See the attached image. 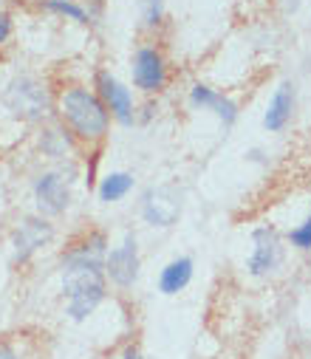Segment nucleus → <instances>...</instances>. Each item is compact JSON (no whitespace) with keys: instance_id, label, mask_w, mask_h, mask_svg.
Returning a JSON list of instances; mask_svg holds the SVG:
<instances>
[{"instance_id":"f257e3e1","label":"nucleus","mask_w":311,"mask_h":359,"mask_svg":"<svg viewBox=\"0 0 311 359\" xmlns=\"http://www.w3.org/2000/svg\"><path fill=\"white\" fill-rule=\"evenodd\" d=\"M111 243L105 229H85L60 255L57 275H60V297L62 314L71 323H88L96 309L108 300V278H105V255Z\"/></svg>"},{"instance_id":"f03ea898","label":"nucleus","mask_w":311,"mask_h":359,"mask_svg":"<svg viewBox=\"0 0 311 359\" xmlns=\"http://www.w3.org/2000/svg\"><path fill=\"white\" fill-rule=\"evenodd\" d=\"M54 119L71 133L79 150L96 153L111 133V114L93 88L85 82H65L54 91Z\"/></svg>"},{"instance_id":"7ed1b4c3","label":"nucleus","mask_w":311,"mask_h":359,"mask_svg":"<svg viewBox=\"0 0 311 359\" xmlns=\"http://www.w3.org/2000/svg\"><path fill=\"white\" fill-rule=\"evenodd\" d=\"M74 178L65 167H46L32 178V201L37 215L43 218H60L71 207L74 198Z\"/></svg>"},{"instance_id":"20e7f679","label":"nucleus","mask_w":311,"mask_h":359,"mask_svg":"<svg viewBox=\"0 0 311 359\" xmlns=\"http://www.w3.org/2000/svg\"><path fill=\"white\" fill-rule=\"evenodd\" d=\"M4 102L12 111V116H18L23 122H34V125L46 122L48 111H54V94H48V88L37 76H32V74L18 76L6 88Z\"/></svg>"},{"instance_id":"39448f33","label":"nucleus","mask_w":311,"mask_h":359,"mask_svg":"<svg viewBox=\"0 0 311 359\" xmlns=\"http://www.w3.org/2000/svg\"><path fill=\"white\" fill-rule=\"evenodd\" d=\"M131 79H133V88L145 97H156L161 94L167 82H170V62H167V54L164 48L156 43V40H145L133 48V57H131Z\"/></svg>"},{"instance_id":"423d86ee","label":"nucleus","mask_w":311,"mask_h":359,"mask_svg":"<svg viewBox=\"0 0 311 359\" xmlns=\"http://www.w3.org/2000/svg\"><path fill=\"white\" fill-rule=\"evenodd\" d=\"M91 88L96 91V97L102 100V105L108 108L111 119L122 128H131L139 122V105L131 88L111 71V68H96L93 71V82Z\"/></svg>"},{"instance_id":"0eeeda50","label":"nucleus","mask_w":311,"mask_h":359,"mask_svg":"<svg viewBox=\"0 0 311 359\" xmlns=\"http://www.w3.org/2000/svg\"><path fill=\"white\" fill-rule=\"evenodd\" d=\"M139 275H142L139 241L133 232H128L105 255V278H108V286H114L117 292H131L139 283Z\"/></svg>"},{"instance_id":"6e6552de","label":"nucleus","mask_w":311,"mask_h":359,"mask_svg":"<svg viewBox=\"0 0 311 359\" xmlns=\"http://www.w3.org/2000/svg\"><path fill=\"white\" fill-rule=\"evenodd\" d=\"M57 229L48 218L43 215H23L15 229H12V255H15V266H26L29 260H34L51 241H54Z\"/></svg>"},{"instance_id":"1a4fd4ad","label":"nucleus","mask_w":311,"mask_h":359,"mask_svg":"<svg viewBox=\"0 0 311 359\" xmlns=\"http://www.w3.org/2000/svg\"><path fill=\"white\" fill-rule=\"evenodd\" d=\"M286 249H283V238L272 224L255 226L252 229V252L246 257V272L252 278H272L277 275V269L283 266Z\"/></svg>"},{"instance_id":"9d476101","label":"nucleus","mask_w":311,"mask_h":359,"mask_svg":"<svg viewBox=\"0 0 311 359\" xmlns=\"http://www.w3.org/2000/svg\"><path fill=\"white\" fill-rule=\"evenodd\" d=\"M181 215V201L170 187H159V190H147L142 198V218L150 226H173L176 218Z\"/></svg>"},{"instance_id":"9b49d317","label":"nucleus","mask_w":311,"mask_h":359,"mask_svg":"<svg viewBox=\"0 0 311 359\" xmlns=\"http://www.w3.org/2000/svg\"><path fill=\"white\" fill-rule=\"evenodd\" d=\"M294 102H297V97H294V85H291L289 79L280 82V85L274 88V94H272L269 105H266L263 128H266L269 133H280V130H286L289 122H291V116H294Z\"/></svg>"},{"instance_id":"f8f14e48","label":"nucleus","mask_w":311,"mask_h":359,"mask_svg":"<svg viewBox=\"0 0 311 359\" xmlns=\"http://www.w3.org/2000/svg\"><path fill=\"white\" fill-rule=\"evenodd\" d=\"M195 278V260L190 255H178L173 260H167L159 272V292L164 297H176L181 294Z\"/></svg>"},{"instance_id":"ddd939ff","label":"nucleus","mask_w":311,"mask_h":359,"mask_svg":"<svg viewBox=\"0 0 311 359\" xmlns=\"http://www.w3.org/2000/svg\"><path fill=\"white\" fill-rule=\"evenodd\" d=\"M37 144H40V153H43L46 158H51V161H62V158H68L71 153L79 150L77 142L71 139V133H68L57 119L40 128V133H37Z\"/></svg>"},{"instance_id":"4468645a","label":"nucleus","mask_w":311,"mask_h":359,"mask_svg":"<svg viewBox=\"0 0 311 359\" xmlns=\"http://www.w3.org/2000/svg\"><path fill=\"white\" fill-rule=\"evenodd\" d=\"M136 187V175L128 172V170H111L99 178L96 184V196L102 204H119L125 201Z\"/></svg>"},{"instance_id":"2eb2a0df","label":"nucleus","mask_w":311,"mask_h":359,"mask_svg":"<svg viewBox=\"0 0 311 359\" xmlns=\"http://www.w3.org/2000/svg\"><path fill=\"white\" fill-rule=\"evenodd\" d=\"M43 9L51 12V15H60L65 20H74L79 26L91 23V12L79 4V0H43Z\"/></svg>"},{"instance_id":"dca6fc26","label":"nucleus","mask_w":311,"mask_h":359,"mask_svg":"<svg viewBox=\"0 0 311 359\" xmlns=\"http://www.w3.org/2000/svg\"><path fill=\"white\" fill-rule=\"evenodd\" d=\"M218 97H221V91H216V88L206 85V82H195L190 88V105L195 111H213L216 102H218Z\"/></svg>"},{"instance_id":"f3484780","label":"nucleus","mask_w":311,"mask_h":359,"mask_svg":"<svg viewBox=\"0 0 311 359\" xmlns=\"http://www.w3.org/2000/svg\"><path fill=\"white\" fill-rule=\"evenodd\" d=\"M161 23H164V0H142V29L156 34Z\"/></svg>"},{"instance_id":"a211bd4d","label":"nucleus","mask_w":311,"mask_h":359,"mask_svg":"<svg viewBox=\"0 0 311 359\" xmlns=\"http://www.w3.org/2000/svg\"><path fill=\"white\" fill-rule=\"evenodd\" d=\"M213 114L224 122V128H232V125L238 122V116H241V105H238L232 97L221 94V97H218V102H216V108H213Z\"/></svg>"},{"instance_id":"6ab92c4d","label":"nucleus","mask_w":311,"mask_h":359,"mask_svg":"<svg viewBox=\"0 0 311 359\" xmlns=\"http://www.w3.org/2000/svg\"><path fill=\"white\" fill-rule=\"evenodd\" d=\"M26 339L18 334H4L0 337V359H26Z\"/></svg>"},{"instance_id":"aec40b11","label":"nucleus","mask_w":311,"mask_h":359,"mask_svg":"<svg viewBox=\"0 0 311 359\" xmlns=\"http://www.w3.org/2000/svg\"><path fill=\"white\" fill-rule=\"evenodd\" d=\"M286 241H289L297 252H311V215L303 218V221L286 235Z\"/></svg>"},{"instance_id":"412c9836","label":"nucleus","mask_w":311,"mask_h":359,"mask_svg":"<svg viewBox=\"0 0 311 359\" xmlns=\"http://www.w3.org/2000/svg\"><path fill=\"white\" fill-rule=\"evenodd\" d=\"M119 359H145V351H142V345L139 342H125L122 345V351H119Z\"/></svg>"},{"instance_id":"4be33fe9","label":"nucleus","mask_w":311,"mask_h":359,"mask_svg":"<svg viewBox=\"0 0 311 359\" xmlns=\"http://www.w3.org/2000/svg\"><path fill=\"white\" fill-rule=\"evenodd\" d=\"M9 37H12V15L0 12V46H6Z\"/></svg>"},{"instance_id":"5701e85b","label":"nucleus","mask_w":311,"mask_h":359,"mask_svg":"<svg viewBox=\"0 0 311 359\" xmlns=\"http://www.w3.org/2000/svg\"><path fill=\"white\" fill-rule=\"evenodd\" d=\"M308 215H311V212H308Z\"/></svg>"}]
</instances>
